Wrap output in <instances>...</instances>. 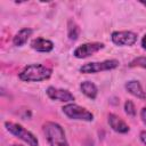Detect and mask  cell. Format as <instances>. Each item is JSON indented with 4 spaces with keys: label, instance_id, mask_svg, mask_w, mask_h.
<instances>
[{
    "label": "cell",
    "instance_id": "cell-12",
    "mask_svg": "<svg viewBox=\"0 0 146 146\" xmlns=\"http://www.w3.org/2000/svg\"><path fill=\"white\" fill-rule=\"evenodd\" d=\"M32 33H33V30H32V29H27V27H26V29L19 30V31L15 34L14 39H13L14 46H16V47H22L23 44H25L26 41H27V39L31 36Z\"/></svg>",
    "mask_w": 146,
    "mask_h": 146
},
{
    "label": "cell",
    "instance_id": "cell-3",
    "mask_svg": "<svg viewBox=\"0 0 146 146\" xmlns=\"http://www.w3.org/2000/svg\"><path fill=\"white\" fill-rule=\"evenodd\" d=\"M5 127L7 129L8 132H10L11 135H14L15 137L19 138L21 140H23L24 143H26L29 146H38L39 141L38 138L29 130H26L24 127H22L18 123H14V122H5Z\"/></svg>",
    "mask_w": 146,
    "mask_h": 146
},
{
    "label": "cell",
    "instance_id": "cell-17",
    "mask_svg": "<svg viewBox=\"0 0 146 146\" xmlns=\"http://www.w3.org/2000/svg\"><path fill=\"white\" fill-rule=\"evenodd\" d=\"M139 137H140V140H141V143H143V144L146 146V130H143V131L140 132Z\"/></svg>",
    "mask_w": 146,
    "mask_h": 146
},
{
    "label": "cell",
    "instance_id": "cell-10",
    "mask_svg": "<svg viewBox=\"0 0 146 146\" xmlns=\"http://www.w3.org/2000/svg\"><path fill=\"white\" fill-rule=\"evenodd\" d=\"M125 89L129 94L133 95L135 97H137L141 100H146V92L143 90V87L139 83V81H136V80L128 81L125 83Z\"/></svg>",
    "mask_w": 146,
    "mask_h": 146
},
{
    "label": "cell",
    "instance_id": "cell-8",
    "mask_svg": "<svg viewBox=\"0 0 146 146\" xmlns=\"http://www.w3.org/2000/svg\"><path fill=\"white\" fill-rule=\"evenodd\" d=\"M46 92H47V96L52 100H58V102H64V103H70L74 100L73 94H71L68 90H65V89L48 87Z\"/></svg>",
    "mask_w": 146,
    "mask_h": 146
},
{
    "label": "cell",
    "instance_id": "cell-7",
    "mask_svg": "<svg viewBox=\"0 0 146 146\" xmlns=\"http://www.w3.org/2000/svg\"><path fill=\"white\" fill-rule=\"evenodd\" d=\"M104 48V43L102 42H89V43H83L81 46H79L78 48H75L73 55L76 58H86L89 57L90 55L99 51L100 49Z\"/></svg>",
    "mask_w": 146,
    "mask_h": 146
},
{
    "label": "cell",
    "instance_id": "cell-13",
    "mask_svg": "<svg viewBox=\"0 0 146 146\" xmlns=\"http://www.w3.org/2000/svg\"><path fill=\"white\" fill-rule=\"evenodd\" d=\"M80 89L83 92V95H86L88 98L90 99H95L98 95V89L96 87L95 83L90 82V81H83L80 84Z\"/></svg>",
    "mask_w": 146,
    "mask_h": 146
},
{
    "label": "cell",
    "instance_id": "cell-14",
    "mask_svg": "<svg viewBox=\"0 0 146 146\" xmlns=\"http://www.w3.org/2000/svg\"><path fill=\"white\" fill-rule=\"evenodd\" d=\"M79 34H80L79 26L75 24L74 21L70 19V21H68V24H67V35H68V39L74 41V40L78 39Z\"/></svg>",
    "mask_w": 146,
    "mask_h": 146
},
{
    "label": "cell",
    "instance_id": "cell-1",
    "mask_svg": "<svg viewBox=\"0 0 146 146\" xmlns=\"http://www.w3.org/2000/svg\"><path fill=\"white\" fill-rule=\"evenodd\" d=\"M52 71L41 64H31L24 67V70L19 73L18 78L22 81L26 82H38V81H43L48 80L51 76Z\"/></svg>",
    "mask_w": 146,
    "mask_h": 146
},
{
    "label": "cell",
    "instance_id": "cell-21",
    "mask_svg": "<svg viewBox=\"0 0 146 146\" xmlns=\"http://www.w3.org/2000/svg\"><path fill=\"white\" fill-rule=\"evenodd\" d=\"M141 3H143V5H145V6H146V2H145V1H141Z\"/></svg>",
    "mask_w": 146,
    "mask_h": 146
},
{
    "label": "cell",
    "instance_id": "cell-18",
    "mask_svg": "<svg viewBox=\"0 0 146 146\" xmlns=\"http://www.w3.org/2000/svg\"><path fill=\"white\" fill-rule=\"evenodd\" d=\"M140 117H141V121L146 124V107H144V108L140 111Z\"/></svg>",
    "mask_w": 146,
    "mask_h": 146
},
{
    "label": "cell",
    "instance_id": "cell-15",
    "mask_svg": "<svg viewBox=\"0 0 146 146\" xmlns=\"http://www.w3.org/2000/svg\"><path fill=\"white\" fill-rule=\"evenodd\" d=\"M143 67V68H146V57L145 56H140V57H137L135 58L133 60H131L129 63V67Z\"/></svg>",
    "mask_w": 146,
    "mask_h": 146
},
{
    "label": "cell",
    "instance_id": "cell-19",
    "mask_svg": "<svg viewBox=\"0 0 146 146\" xmlns=\"http://www.w3.org/2000/svg\"><path fill=\"white\" fill-rule=\"evenodd\" d=\"M141 46H143V48L144 49H146V34L143 36V39H141Z\"/></svg>",
    "mask_w": 146,
    "mask_h": 146
},
{
    "label": "cell",
    "instance_id": "cell-2",
    "mask_svg": "<svg viewBox=\"0 0 146 146\" xmlns=\"http://www.w3.org/2000/svg\"><path fill=\"white\" fill-rule=\"evenodd\" d=\"M43 133L50 146H70L63 128L56 122H46L43 124Z\"/></svg>",
    "mask_w": 146,
    "mask_h": 146
},
{
    "label": "cell",
    "instance_id": "cell-9",
    "mask_svg": "<svg viewBox=\"0 0 146 146\" xmlns=\"http://www.w3.org/2000/svg\"><path fill=\"white\" fill-rule=\"evenodd\" d=\"M108 124L110 127L119 133H125L129 131V125L117 115L115 114H110L108 115Z\"/></svg>",
    "mask_w": 146,
    "mask_h": 146
},
{
    "label": "cell",
    "instance_id": "cell-5",
    "mask_svg": "<svg viewBox=\"0 0 146 146\" xmlns=\"http://www.w3.org/2000/svg\"><path fill=\"white\" fill-rule=\"evenodd\" d=\"M119 60L116 59H107L104 62H92V63H87L80 67V72L82 73H97L102 71H110L114 70L119 66Z\"/></svg>",
    "mask_w": 146,
    "mask_h": 146
},
{
    "label": "cell",
    "instance_id": "cell-20",
    "mask_svg": "<svg viewBox=\"0 0 146 146\" xmlns=\"http://www.w3.org/2000/svg\"><path fill=\"white\" fill-rule=\"evenodd\" d=\"M11 146H23V145H19V144H13Z\"/></svg>",
    "mask_w": 146,
    "mask_h": 146
},
{
    "label": "cell",
    "instance_id": "cell-11",
    "mask_svg": "<svg viewBox=\"0 0 146 146\" xmlns=\"http://www.w3.org/2000/svg\"><path fill=\"white\" fill-rule=\"evenodd\" d=\"M31 47L40 52H49L54 49V43L50 40L43 38H36L31 41Z\"/></svg>",
    "mask_w": 146,
    "mask_h": 146
},
{
    "label": "cell",
    "instance_id": "cell-16",
    "mask_svg": "<svg viewBox=\"0 0 146 146\" xmlns=\"http://www.w3.org/2000/svg\"><path fill=\"white\" fill-rule=\"evenodd\" d=\"M124 112L129 116H132V117L136 115V107H135V104L131 100H127L124 103Z\"/></svg>",
    "mask_w": 146,
    "mask_h": 146
},
{
    "label": "cell",
    "instance_id": "cell-4",
    "mask_svg": "<svg viewBox=\"0 0 146 146\" xmlns=\"http://www.w3.org/2000/svg\"><path fill=\"white\" fill-rule=\"evenodd\" d=\"M63 112L66 116L73 120H81V121H92L94 114L86 110L84 107H81L74 103H68L63 106Z\"/></svg>",
    "mask_w": 146,
    "mask_h": 146
},
{
    "label": "cell",
    "instance_id": "cell-6",
    "mask_svg": "<svg viewBox=\"0 0 146 146\" xmlns=\"http://www.w3.org/2000/svg\"><path fill=\"white\" fill-rule=\"evenodd\" d=\"M111 39L116 46H132L137 41V34L131 31H115L112 33Z\"/></svg>",
    "mask_w": 146,
    "mask_h": 146
}]
</instances>
